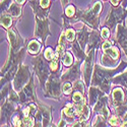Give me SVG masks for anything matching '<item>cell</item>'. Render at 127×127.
Returning a JSON list of instances; mask_svg holds the SVG:
<instances>
[{
  "mask_svg": "<svg viewBox=\"0 0 127 127\" xmlns=\"http://www.w3.org/2000/svg\"><path fill=\"white\" fill-rule=\"evenodd\" d=\"M40 48H41V45H40L39 42H37V41H32L31 43H30V45H29V47H28L29 52L30 53H33V54H36V53H38L39 50H40Z\"/></svg>",
  "mask_w": 127,
  "mask_h": 127,
  "instance_id": "cell-1",
  "label": "cell"
},
{
  "mask_svg": "<svg viewBox=\"0 0 127 127\" xmlns=\"http://www.w3.org/2000/svg\"><path fill=\"white\" fill-rule=\"evenodd\" d=\"M12 24V20H11V17L8 16V15H2L1 17V25L3 28L5 29H8Z\"/></svg>",
  "mask_w": 127,
  "mask_h": 127,
  "instance_id": "cell-2",
  "label": "cell"
},
{
  "mask_svg": "<svg viewBox=\"0 0 127 127\" xmlns=\"http://www.w3.org/2000/svg\"><path fill=\"white\" fill-rule=\"evenodd\" d=\"M73 101H74L75 103V106H81L83 105V98L81 96L80 93H75L74 95H73Z\"/></svg>",
  "mask_w": 127,
  "mask_h": 127,
  "instance_id": "cell-3",
  "label": "cell"
},
{
  "mask_svg": "<svg viewBox=\"0 0 127 127\" xmlns=\"http://www.w3.org/2000/svg\"><path fill=\"white\" fill-rule=\"evenodd\" d=\"M64 113L67 115V117H74V115L76 114L75 110L72 108V105L71 104H67V107L64 109Z\"/></svg>",
  "mask_w": 127,
  "mask_h": 127,
  "instance_id": "cell-4",
  "label": "cell"
},
{
  "mask_svg": "<svg viewBox=\"0 0 127 127\" xmlns=\"http://www.w3.org/2000/svg\"><path fill=\"white\" fill-rule=\"evenodd\" d=\"M107 52V54H109L113 59H116V58H118V55H119V53H118V49L117 48H115V47H111L109 49L106 50Z\"/></svg>",
  "mask_w": 127,
  "mask_h": 127,
  "instance_id": "cell-5",
  "label": "cell"
},
{
  "mask_svg": "<svg viewBox=\"0 0 127 127\" xmlns=\"http://www.w3.org/2000/svg\"><path fill=\"white\" fill-rule=\"evenodd\" d=\"M73 62V58H72V55L70 53H66L64 55V58H63V63H64L65 66H70Z\"/></svg>",
  "mask_w": 127,
  "mask_h": 127,
  "instance_id": "cell-6",
  "label": "cell"
},
{
  "mask_svg": "<svg viewBox=\"0 0 127 127\" xmlns=\"http://www.w3.org/2000/svg\"><path fill=\"white\" fill-rule=\"evenodd\" d=\"M114 99L117 102H122L123 100V93L120 89H117L114 91Z\"/></svg>",
  "mask_w": 127,
  "mask_h": 127,
  "instance_id": "cell-7",
  "label": "cell"
},
{
  "mask_svg": "<svg viewBox=\"0 0 127 127\" xmlns=\"http://www.w3.org/2000/svg\"><path fill=\"white\" fill-rule=\"evenodd\" d=\"M65 35H66V39L68 41H70V42H72L73 40H74V38H75V33H74V31H73L72 29H68L66 31Z\"/></svg>",
  "mask_w": 127,
  "mask_h": 127,
  "instance_id": "cell-8",
  "label": "cell"
},
{
  "mask_svg": "<svg viewBox=\"0 0 127 127\" xmlns=\"http://www.w3.org/2000/svg\"><path fill=\"white\" fill-rule=\"evenodd\" d=\"M45 57L48 60H53V59H54L55 55H54V52H53V50L51 48L46 49V51H45Z\"/></svg>",
  "mask_w": 127,
  "mask_h": 127,
  "instance_id": "cell-9",
  "label": "cell"
},
{
  "mask_svg": "<svg viewBox=\"0 0 127 127\" xmlns=\"http://www.w3.org/2000/svg\"><path fill=\"white\" fill-rule=\"evenodd\" d=\"M23 123L26 126H34V119L32 118V117H29V116H27V117L24 118Z\"/></svg>",
  "mask_w": 127,
  "mask_h": 127,
  "instance_id": "cell-10",
  "label": "cell"
},
{
  "mask_svg": "<svg viewBox=\"0 0 127 127\" xmlns=\"http://www.w3.org/2000/svg\"><path fill=\"white\" fill-rule=\"evenodd\" d=\"M74 12H75V9H74V7L73 6H68L67 8H66V10H65V13H66V15L67 16H73V14H74Z\"/></svg>",
  "mask_w": 127,
  "mask_h": 127,
  "instance_id": "cell-11",
  "label": "cell"
},
{
  "mask_svg": "<svg viewBox=\"0 0 127 127\" xmlns=\"http://www.w3.org/2000/svg\"><path fill=\"white\" fill-rule=\"evenodd\" d=\"M72 91V87H71V84L70 83H65L64 84V88H63V92H64L65 94H70Z\"/></svg>",
  "mask_w": 127,
  "mask_h": 127,
  "instance_id": "cell-12",
  "label": "cell"
},
{
  "mask_svg": "<svg viewBox=\"0 0 127 127\" xmlns=\"http://www.w3.org/2000/svg\"><path fill=\"white\" fill-rule=\"evenodd\" d=\"M57 60H58V59L54 58V59H53V61L51 62V68H52V70H56V69H57V66H58Z\"/></svg>",
  "mask_w": 127,
  "mask_h": 127,
  "instance_id": "cell-13",
  "label": "cell"
},
{
  "mask_svg": "<svg viewBox=\"0 0 127 127\" xmlns=\"http://www.w3.org/2000/svg\"><path fill=\"white\" fill-rule=\"evenodd\" d=\"M109 35H110V32H109V30L108 29H103L102 30V37L104 38V39H106V38H108L109 37Z\"/></svg>",
  "mask_w": 127,
  "mask_h": 127,
  "instance_id": "cell-14",
  "label": "cell"
},
{
  "mask_svg": "<svg viewBox=\"0 0 127 127\" xmlns=\"http://www.w3.org/2000/svg\"><path fill=\"white\" fill-rule=\"evenodd\" d=\"M50 3V0H40V4L43 8H47L49 6Z\"/></svg>",
  "mask_w": 127,
  "mask_h": 127,
  "instance_id": "cell-15",
  "label": "cell"
},
{
  "mask_svg": "<svg viewBox=\"0 0 127 127\" xmlns=\"http://www.w3.org/2000/svg\"><path fill=\"white\" fill-rule=\"evenodd\" d=\"M109 123L111 125H119V120L117 117H112L110 120H109Z\"/></svg>",
  "mask_w": 127,
  "mask_h": 127,
  "instance_id": "cell-16",
  "label": "cell"
},
{
  "mask_svg": "<svg viewBox=\"0 0 127 127\" xmlns=\"http://www.w3.org/2000/svg\"><path fill=\"white\" fill-rule=\"evenodd\" d=\"M101 8H102V5H101V3H97L96 5H95V7H94V11L95 12H99L100 10H101Z\"/></svg>",
  "mask_w": 127,
  "mask_h": 127,
  "instance_id": "cell-17",
  "label": "cell"
},
{
  "mask_svg": "<svg viewBox=\"0 0 127 127\" xmlns=\"http://www.w3.org/2000/svg\"><path fill=\"white\" fill-rule=\"evenodd\" d=\"M109 48H111V44L109 43V42H105V43L103 44V50H107V49H109Z\"/></svg>",
  "mask_w": 127,
  "mask_h": 127,
  "instance_id": "cell-18",
  "label": "cell"
},
{
  "mask_svg": "<svg viewBox=\"0 0 127 127\" xmlns=\"http://www.w3.org/2000/svg\"><path fill=\"white\" fill-rule=\"evenodd\" d=\"M13 124H14V126H20V121H19V119L17 117H15L13 119Z\"/></svg>",
  "mask_w": 127,
  "mask_h": 127,
  "instance_id": "cell-19",
  "label": "cell"
},
{
  "mask_svg": "<svg viewBox=\"0 0 127 127\" xmlns=\"http://www.w3.org/2000/svg\"><path fill=\"white\" fill-rule=\"evenodd\" d=\"M29 113H30V108H26V109L24 110V115H25V117L29 116Z\"/></svg>",
  "mask_w": 127,
  "mask_h": 127,
  "instance_id": "cell-20",
  "label": "cell"
},
{
  "mask_svg": "<svg viewBox=\"0 0 127 127\" xmlns=\"http://www.w3.org/2000/svg\"><path fill=\"white\" fill-rule=\"evenodd\" d=\"M119 1H120V0H111V2H112V4H114V5H117Z\"/></svg>",
  "mask_w": 127,
  "mask_h": 127,
  "instance_id": "cell-21",
  "label": "cell"
},
{
  "mask_svg": "<svg viewBox=\"0 0 127 127\" xmlns=\"http://www.w3.org/2000/svg\"><path fill=\"white\" fill-rule=\"evenodd\" d=\"M15 1H16L17 3H19V4H23V3L26 1V0H15Z\"/></svg>",
  "mask_w": 127,
  "mask_h": 127,
  "instance_id": "cell-22",
  "label": "cell"
}]
</instances>
